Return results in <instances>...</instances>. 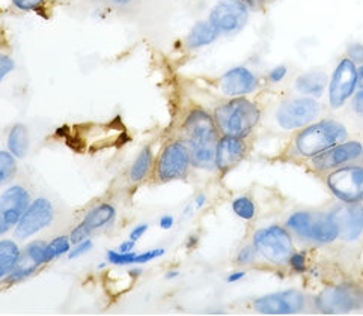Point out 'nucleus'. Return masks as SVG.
I'll return each instance as SVG.
<instances>
[{
    "label": "nucleus",
    "instance_id": "1",
    "mask_svg": "<svg viewBox=\"0 0 363 316\" xmlns=\"http://www.w3.org/2000/svg\"><path fill=\"white\" fill-rule=\"evenodd\" d=\"M184 131L191 152V164L199 169L216 167L219 132L214 118L202 108H195L186 118Z\"/></svg>",
    "mask_w": 363,
    "mask_h": 316
},
{
    "label": "nucleus",
    "instance_id": "2",
    "mask_svg": "<svg viewBox=\"0 0 363 316\" xmlns=\"http://www.w3.org/2000/svg\"><path fill=\"white\" fill-rule=\"evenodd\" d=\"M261 119V112L255 103L245 96H234L228 103L216 108L214 120L223 135L243 139L255 128Z\"/></svg>",
    "mask_w": 363,
    "mask_h": 316
},
{
    "label": "nucleus",
    "instance_id": "3",
    "mask_svg": "<svg viewBox=\"0 0 363 316\" xmlns=\"http://www.w3.org/2000/svg\"><path fill=\"white\" fill-rule=\"evenodd\" d=\"M347 139V128L333 119H324L298 132L296 148L303 157H317Z\"/></svg>",
    "mask_w": 363,
    "mask_h": 316
},
{
    "label": "nucleus",
    "instance_id": "4",
    "mask_svg": "<svg viewBox=\"0 0 363 316\" xmlns=\"http://www.w3.org/2000/svg\"><path fill=\"white\" fill-rule=\"evenodd\" d=\"M286 225L300 237L321 242V244H329L340 237L332 217L325 214L296 213L288 218Z\"/></svg>",
    "mask_w": 363,
    "mask_h": 316
},
{
    "label": "nucleus",
    "instance_id": "5",
    "mask_svg": "<svg viewBox=\"0 0 363 316\" xmlns=\"http://www.w3.org/2000/svg\"><path fill=\"white\" fill-rule=\"evenodd\" d=\"M253 246L265 259L273 264H285L293 254V241L284 227L270 226L253 235Z\"/></svg>",
    "mask_w": 363,
    "mask_h": 316
},
{
    "label": "nucleus",
    "instance_id": "6",
    "mask_svg": "<svg viewBox=\"0 0 363 316\" xmlns=\"http://www.w3.org/2000/svg\"><path fill=\"white\" fill-rule=\"evenodd\" d=\"M191 166V152L189 143L177 140L169 143L157 162L155 175L162 182H171L186 176Z\"/></svg>",
    "mask_w": 363,
    "mask_h": 316
},
{
    "label": "nucleus",
    "instance_id": "7",
    "mask_svg": "<svg viewBox=\"0 0 363 316\" xmlns=\"http://www.w3.org/2000/svg\"><path fill=\"white\" fill-rule=\"evenodd\" d=\"M317 307L323 313H348L363 307V289L353 283L324 289L317 297Z\"/></svg>",
    "mask_w": 363,
    "mask_h": 316
},
{
    "label": "nucleus",
    "instance_id": "8",
    "mask_svg": "<svg viewBox=\"0 0 363 316\" xmlns=\"http://www.w3.org/2000/svg\"><path fill=\"white\" fill-rule=\"evenodd\" d=\"M321 113L320 103L312 96L288 100L276 112L277 124L284 130H297L309 125Z\"/></svg>",
    "mask_w": 363,
    "mask_h": 316
},
{
    "label": "nucleus",
    "instance_id": "9",
    "mask_svg": "<svg viewBox=\"0 0 363 316\" xmlns=\"http://www.w3.org/2000/svg\"><path fill=\"white\" fill-rule=\"evenodd\" d=\"M220 35L238 33L249 20V6L243 0H219L208 18Z\"/></svg>",
    "mask_w": 363,
    "mask_h": 316
},
{
    "label": "nucleus",
    "instance_id": "10",
    "mask_svg": "<svg viewBox=\"0 0 363 316\" xmlns=\"http://www.w3.org/2000/svg\"><path fill=\"white\" fill-rule=\"evenodd\" d=\"M328 186L345 203L363 201V166H347L328 176Z\"/></svg>",
    "mask_w": 363,
    "mask_h": 316
},
{
    "label": "nucleus",
    "instance_id": "11",
    "mask_svg": "<svg viewBox=\"0 0 363 316\" xmlns=\"http://www.w3.org/2000/svg\"><path fill=\"white\" fill-rule=\"evenodd\" d=\"M29 203V191L23 186H11L0 194V237L18 225Z\"/></svg>",
    "mask_w": 363,
    "mask_h": 316
},
{
    "label": "nucleus",
    "instance_id": "12",
    "mask_svg": "<svg viewBox=\"0 0 363 316\" xmlns=\"http://www.w3.org/2000/svg\"><path fill=\"white\" fill-rule=\"evenodd\" d=\"M357 89V65L352 59H342L336 65L329 81V103L333 108L342 107Z\"/></svg>",
    "mask_w": 363,
    "mask_h": 316
},
{
    "label": "nucleus",
    "instance_id": "13",
    "mask_svg": "<svg viewBox=\"0 0 363 316\" xmlns=\"http://www.w3.org/2000/svg\"><path fill=\"white\" fill-rule=\"evenodd\" d=\"M53 220V203L45 198H38L29 203L26 213L23 214L21 220L16 226L14 235L17 239H28L50 226Z\"/></svg>",
    "mask_w": 363,
    "mask_h": 316
},
{
    "label": "nucleus",
    "instance_id": "14",
    "mask_svg": "<svg viewBox=\"0 0 363 316\" xmlns=\"http://www.w3.org/2000/svg\"><path fill=\"white\" fill-rule=\"evenodd\" d=\"M253 307L262 315H293L305 307V297L298 290H282L255 300Z\"/></svg>",
    "mask_w": 363,
    "mask_h": 316
},
{
    "label": "nucleus",
    "instance_id": "15",
    "mask_svg": "<svg viewBox=\"0 0 363 316\" xmlns=\"http://www.w3.org/2000/svg\"><path fill=\"white\" fill-rule=\"evenodd\" d=\"M116 218V210L111 203H99L92 210L88 211L83 220L74 227L69 238L72 244L89 238L96 230H100L106 226H111Z\"/></svg>",
    "mask_w": 363,
    "mask_h": 316
},
{
    "label": "nucleus",
    "instance_id": "16",
    "mask_svg": "<svg viewBox=\"0 0 363 316\" xmlns=\"http://www.w3.org/2000/svg\"><path fill=\"white\" fill-rule=\"evenodd\" d=\"M335 222L340 237L352 242L356 241L363 232V206L359 203H344L336 206L329 214Z\"/></svg>",
    "mask_w": 363,
    "mask_h": 316
},
{
    "label": "nucleus",
    "instance_id": "17",
    "mask_svg": "<svg viewBox=\"0 0 363 316\" xmlns=\"http://www.w3.org/2000/svg\"><path fill=\"white\" fill-rule=\"evenodd\" d=\"M363 157V145L360 142L340 143L336 147L313 157V167L318 170H330L359 160Z\"/></svg>",
    "mask_w": 363,
    "mask_h": 316
},
{
    "label": "nucleus",
    "instance_id": "18",
    "mask_svg": "<svg viewBox=\"0 0 363 316\" xmlns=\"http://www.w3.org/2000/svg\"><path fill=\"white\" fill-rule=\"evenodd\" d=\"M258 88V79L246 67H235L226 71L220 79V89L226 96H245Z\"/></svg>",
    "mask_w": 363,
    "mask_h": 316
},
{
    "label": "nucleus",
    "instance_id": "19",
    "mask_svg": "<svg viewBox=\"0 0 363 316\" xmlns=\"http://www.w3.org/2000/svg\"><path fill=\"white\" fill-rule=\"evenodd\" d=\"M245 143L240 137L223 136L216 147V167L229 170L237 166L245 157Z\"/></svg>",
    "mask_w": 363,
    "mask_h": 316
},
{
    "label": "nucleus",
    "instance_id": "20",
    "mask_svg": "<svg viewBox=\"0 0 363 316\" xmlns=\"http://www.w3.org/2000/svg\"><path fill=\"white\" fill-rule=\"evenodd\" d=\"M328 76L321 71H309L296 79V89L306 96L320 98L328 88Z\"/></svg>",
    "mask_w": 363,
    "mask_h": 316
},
{
    "label": "nucleus",
    "instance_id": "21",
    "mask_svg": "<svg viewBox=\"0 0 363 316\" xmlns=\"http://www.w3.org/2000/svg\"><path fill=\"white\" fill-rule=\"evenodd\" d=\"M219 30H217L210 20H201L195 26L191 28L186 38V45L190 50H196V48L210 45L219 38Z\"/></svg>",
    "mask_w": 363,
    "mask_h": 316
},
{
    "label": "nucleus",
    "instance_id": "22",
    "mask_svg": "<svg viewBox=\"0 0 363 316\" xmlns=\"http://www.w3.org/2000/svg\"><path fill=\"white\" fill-rule=\"evenodd\" d=\"M21 250L14 239H0V281H4L16 269Z\"/></svg>",
    "mask_w": 363,
    "mask_h": 316
},
{
    "label": "nucleus",
    "instance_id": "23",
    "mask_svg": "<svg viewBox=\"0 0 363 316\" xmlns=\"http://www.w3.org/2000/svg\"><path fill=\"white\" fill-rule=\"evenodd\" d=\"M8 151L16 158H24L29 151V132L26 125H12L8 135Z\"/></svg>",
    "mask_w": 363,
    "mask_h": 316
},
{
    "label": "nucleus",
    "instance_id": "24",
    "mask_svg": "<svg viewBox=\"0 0 363 316\" xmlns=\"http://www.w3.org/2000/svg\"><path fill=\"white\" fill-rule=\"evenodd\" d=\"M26 265L35 266V269H40L41 265L48 264L47 259V242L44 241H32L24 249V252H21L20 261Z\"/></svg>",
    "mask_w": 363,
    "mask_h": 316
},
{
    "label": "nucleus",
    "instance_id": "25",
    "mask_svg": "<svg viewBox=\"0 0 363 316\" xmlns=\"http://www.w3.org/2000/svg\"><path fill=\"white\" fill-rule=\"evenodd\" d=\"M152 162H154V157H152L151 147H145L130 169V179L133 182H140L142 179L147 178L152 167Z\"/></svg>",
    "mask_w": 363,
    "mask_h": 316
},
{
    "label": "nucleus",
    "instance_id": "26",
    "mask_svg": "<svg viewBox=\"0 0 363 316\" xmlns=\"http://www.w3.org/2000/svg\"><path fill=\"white\" fill-rule=\"evenodd\" d=\"M17 174V160L9 151H0V187L8 182Z\"/></svg>",
    "mask_w": 363,
    "mask_h": 316
},
{
    "label": "nucleus",
    "instance_id": "27",
    "mask_svg": "<svg viewBox=\"0 0 363 316\" xmlns=\"http://www.w3.org/2000/svg\"><path fill=\"white\" fill-rule=\"evenodd\" d=\"M71 238L69 237H56L52 239V242H47V259L48 262L55 261L56 258L62 256V254H67L71 250Z\"/></svg>",
    "mask_w": 363,
    "mask_h": 316
},
{
    "label": "nucleus",
    "instance_id": "28",
    "mask_svg": "<svg viewBox=\"0 0 363 316\" xmlns=\"http://www.w3.org/2000/svg\"><path fill=\"white\" fill-rule=\"evenodd\" d=\"M233 210L240 218H243V220H250V218H253V215H255V203L252 202V199L241 196L233 202Z\"/></svg>",
    "mask_w": 363,
    "mask_h": 316
},
{
    "label": "nucleus",
    "instance_id": "29",
    "mask_svg": "<svg viewBox=\"0 0 363 316\" xmlns=\"http://www.w3.org/2000/svg\"><path fill=\"white\" fill-rule=\"evenodd\" d=\"M135 259H136L135 252H130V253H123L119 250L107 252V261L108 264H113V265H131L135 264Z\"/></svg>",
    "mask_w": 363,
    "mask_h": 316
},
{
    "label": "nucleus",
    "instance_id": "30",
    "mask_svg": "<svg viewBox=\"0 0 363 316\" xmlns=\"http://www.w3.org/2000/svg\"><path fill=\"white\" fill-rule=\"evenodd\" d=\"M14 69H16L14 59L8 55L0 53V83H2Z\"/></svg>",
    "mask_w": 363,
    "mask_h": 316
},
{
    "label": "nucleus",
    "instance_id": "31",
    "mask_svg": "<svg viewBox=\"0 0 363 316\" xmlns=\"http://www.w3.org/2000/svg\"><path fill=\"white\" fill-rule=\"evenodd\" d=\"M76 247L72 249V250H69V253H68V256H69V259H76V258H80V256H83V254H86L91 249H92V241L89 239V238H86V239H83V241H80V242H77V244H74Z\"/></svg>",
    "mask_w": 363,
    "mask_h": 316
},
{
    "label": "nucleus",
    "instance_id": "32",
    "mask_svg": "<svg viewBox=\"0 0 363 316\" xmlns=\"http://www.w3.org/2000/svg\"><path fill=\"white\" fill-rule=\"evenodd\" d=\"M12 4L20 11H38L45 4V0H12Z\"/></svg>",
    "mask_w": 363,
    "mask_h": 316
},
{
    "label": "nucleus",
    "instance_id": "33",
    "mask_svg": "<svg viewBox=\"0 0 363 316\" xmlns=\"http://www.w3.org/2000/svg\"><path fill=\"white\" fill-rule=\"evenodd\" d=\"M164 249H152L148 252H143V253H136V259L135 264H148L150 261H154L157 258H160L164 254Z\"/></svg>",
    "mask_w": 363,
    "mask_h": 316
},
{
    "label": "nucleus",
    "instance_id": "34",
    "mask_svg": "<svg viewBox=\"0 0 363 316\" xmlns=\"http://www.w3.org/2000/svg\"><path fill=\"white\" fill-rule=\"evenodd\" d=\"M347 57L352 59L356 65H362L363 64V44L354 43L352 45H348Z\"/></svg>",
    "mask_w": 363,
    "mask_h": 316
},
{
    "label": "nucleus",
    "instance_id": "35",
    "mask_svg": "<svg viewBox=\"0 0 363 316\" xmlns=\"http://www.w3.org/2000/svg\"><path fill=\"white\" fill-rule=\"evenodd\" d=\"M257 247L255 246H247L245 249H241L238 256H237V261L238 264H250L253 259H255L257 256Z\"/></svg>",
    "mask_w": 363,
    "mask_h": 316
},
{
    "label": "nucleus",
    "instance_id": "36",
    "mask_svg": "<svg viewBox=\"0 0 363 316\" xmlns=\"http://www.w3.org/2000/svg\"><path fill=\"white\" fill-rule=\"evenodd\" d=\"M286 72H288V68H286L285 65H279V67H276L274 69H272V71H270V74H269V80H270L272 83H279V81H282V80L285 79Z\"/></svg>",
    "mask_w": 363,
    "mask_h": 316
},
{
    "label": "nucleus",
    "instance_id": "37",
    "mask_svg": "<svg viewBox=\"0 0 363 316\" xmlns=\"http://www.w3.org/2000/svg\"><path fill=\"white\" fill-rule=\"evenodd\" d=\"M289 264L296 271H305V256L301 253H293L289 258Z\"/></svg>",
    "mask_w": 363,
    "mask_h": 316
},
{
    "label": "nucleus",
    "instance_id": "38",
    "mask_svg": "<svg viewBox=\"0 0 363 316\" xmlns=\"http://www.w3.org/2000/svg\"><path fill=\"white\" fill-rule=\"evenodd\" d=\"M353 108H354V112H356L360 118H363V89H360V91L354 95Z\"/></svg>",
    "mask_w": 363,
    "mask_h": 316
},
{
    "label": "nucleus",
    "instance_id": "39",
    "mask_svg": "<svg viewBox=\"0 0 363 316\" xmlns=\"http://www.w3.org/2000/svg\"><path fill=\"white\" fill-rule=\"evenodd\" d=\"M148 225H139V226H136L135 229L131 230L130 232V238L131 239H135V241H138L139 238H142L143 237V234H147V230H148Z\"/></svg>",
    "mask_w": 363,
    "mask_h": 316
},
{
    "label": "nucleus",
    "instance_id": "40",
    "mask_svg": "<svg viewBox=\"0 0 363 316\" xmlns=\"http://www.w3.org/2000/svg\"><path fill=\"white\" fill-rule=\"evenodd\" d=\"M135 247H136V241L130 238V239L124 241L123 244H121V246L118 247V250H119V252H123V253H130V252L135 250Z\"/></svg>",
    "mask_w": 363,
    "mask_h": 316
},
{
    "label": "nucleus",
    "instance_id": "41",
    "mask_svg": "<svg viewBox=\"0 0 363 316\" xmlns=\"http://www.w3.org/2000/svg\"><path fill=\"white\" fill-rule=\"evenodd\" d=\"M159 225H160V227L164 229V230L171 229V227L174 226V217H172V215H163V217L160 218Z\"/></svg>",
    "mask_w": 363,
    "mask_h": 316
},
{
    "label": "nucleus",
    "instance_id": "42",
    "mask_svg": "<svg viewBox=\"0 0 363 316\" xmlns=\"http://www.w3.org/2000/svg\"><path fill=\"white\" fill-rule=\"evenodd\" d=\"M246 274L243 273V271H237V273H233V274H229V277L226 278V281L229 282V283H234V282H237V281H241V278H243Z\"/></svg>",
    "mask_w": 363,
    "mask_h": 316
},
{
    "label": "nucleus",
    "instance_id": "43",
    "mask_svg": "<svg viewBox=\"0 0 363 316\" xmlns=\"http://www.w3.org/2000/svg\"><path fill=\"white\" fill-rule=\"evenodd\" d=\"M357 88L363 89V64L357 67Z\"/></svg>",
    "mask_w": 363,
    "mask_h": 316
},
{
    "label": "nucleus",
    "instance_id": "44",
    "mask_svg": "<svg viewBox=\"0 0 363 316\" xmlns=\"http://www.w3.org/2000/svg\"><path fill=\"white\" fill-rule=\"evenodd\" d=\"M195 203H196V208H202V206L207 203V198H205L203 194H199V196L195 199Z\"/></svg>",
    "mask_w": 363,
    "mask_h": 316
},
{
    "label": "nucleus",
    "instance_id": "45",
    "mask_svg": "<svg viewBox=\"0 0 363 316\" xmlns=\"http://www.w3.org/2000/svg\"><path fill=\"white\" fill-rule=\"evenodd\" d=\"M243 2L247 5V6H252V8H255V6H258L262 0H243Z\"/></svg>",
    "mask_w": 363,
    "mask_h": 316
},
{
    "label": "nucleus",
    "instance_id": "46",
    "mask_svg": "<svg viewBox=\"0 0 363 316\" xmlns=\"http://www.w3.org/2000/svg\"><path fill=\"white\" fill-rule=\"evenodd\" d=\"M113 2L118 5H128L131 2H135V0H113Z\"/></svg>",
    "mask_w": 363,
    "mask_h": 316
},
{
    "label": "nucleus",
    "instance_id": "47",
    "mask_svg": "<svg viewBox=\"0 0 363 316\" xmlns=\"http://www.w3.org/2000/svg\"><path fill=\"white\" fill-rule=\"evenodd\" d=\"M178 271H169L167 274H166V278H175V277H178Z\"/></svg>",
    "mask_w": 363,
    "mask_h": 316
},
{
    "label": "nucleus",
    "instance_id": "48",
    "mask_svg": "<svg viewBox=\"0 0 363 316\" xmlns=\"http://www.w3.org/2000/svg\"><path fill=\"white\" fill-rule=\"evenodd\" d=\"M140 273H142V270H138V269L136 270H131V274L135 276V277H138V274H140Z\"/></svg>",
    "mask_w": 363,
    "mask_h": 316
}]
</instances>
